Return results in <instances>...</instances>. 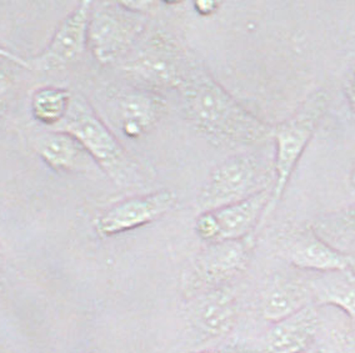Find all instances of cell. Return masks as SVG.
<instances>
[{
  "label": "cell",
  "mask_w": 355,
  "mask_h": 353,
  "mask_svg": "<svg viewBox=\"0 0 355 353\" xmlns=\"http://www.w3.org/2000/svg\"><path fill=\"white\" fill-rule=\"evenodd\" d=\"M327 107L328 95L323 90H318L305 99L289 119L273 127V138L275 139L274 183L266 217L284 194L299 160L327 111Z\"/></svg>",
  "instance_id": "cell-3"
},
{
  "label": "cell",
  "mask_w": 355,
  "mask_h": 353,
  "mask_svg": "<svg viewBox=\"0 0 355 353\" xmlns=\"http://www.w3.org/2000/svg\"><path fill=\"white\" fill-rule=\"evenodd\" d=\"M311 303L314 302L308 282L277 278L263 292L260 311L266 321L274 323L297 314Z\"/></svg>",
  "instance_id": "cell-15"
},
{
  "label": "cell",
  "mask_w": 355,
  "mask_h": 353,
  "mask_svg": "<svg viewBox=\"0 0 355 353\" xmlns=\"http://www.w3.org/2000/svg\"><path fill=\"white\" fill-rule=\"evenodd\" d=\"M177 196L171 190L133 196L107 208L96 220V233L104 237L128 233L162 219L174 208Z\"/></svg>",
  "instance_id": "cell-9"
},
{
  "label": "cell",
  "mask_w": 355,
  "mask_h": 353,
  "mask_svg": "<svg viewBox=\"0 0 355 353\" xmlns=\"http://www.w3.org/2000/svg\"><path fill=\"white\" fill-rule=\"evenodd\" d=\"M272 189L266 188L245 200L228 206L204 211L196 222L198 236L208 244L233 241L254 236L266 219L272 200Z\"/></svg>",
  "instance_id": "cell-7"
},
{
  "label": "cell",
  "mask_w": 355,
  "mask_h": 353,
  "mask_svg": "<svg viewBox=\"0 0 355 353\" xmlns=\"http://www.w3.org/2000/svg\"><path fill=\"white\" fill-rule=\"evenodd\" d=\"M141 30L138 12L121 3H103L92 8L88 48L101 64H112L127 55Z\"/></svg>",
  "instance_id": "cell-6"
},
{
  "label": "cell",
  "mask_w": 355,
  "mask_h": 353,
  "mask_svg": "<svg viewBox=\"0 0 355 353\" xmlns=\"http://www.w3.org/2000/svg\"><path fill=\"white\" fill-rule=\"evenodd\" d=\"M164 111V102L152 89H133L118 98V119L123 134L138 139L148 133Z\"/></svg>",
  "instance_id": "cell-14"
},
{
  "label": "cell",
  "mask_w": 355,
  "mask_h": 353,
  "mask_svg": "<svg viewBox=\"0 0 355 353\" xmlns=\"http://www.w3.org/2000/svg\"><path fill=\"white\" fill-rule=\"evenodd\" d=\"M349 180H350L353 189H355V163L353 165V168H352V171H350V179Z\"/></svg>",
  "instance_id": "cell-25"
},
{
  "label": "cell",
  "mask_w": 355,
  "mask_h": 353,
  "mask_svg": "<svg viewBox=\"0 0 355 353\" xmlns=\"http://www.w3.org/2000/svg\"><path fill=\"white\" fill-rule=\"evenodd\" d=\"M178 89L188 119L210 140L227 145H254L273 136V127L196 65H189Z\"/></svg>",
  "instance_id": "cell-1"
},
{
  "label": "cell",
  "mask_w": 355,
  "mask_h": 353,
  "mask_svg": "<svg viewBox=\"0 0 355 353\" xmlns=\"http://www.w3.org/2000/svg\"><path fill=\"white\" fill-rule=\"evenodd\" d=\"M189 302L191 325L205 338H220L234 328L236 305L225 287L200 295Z\"/></svg>",
  "instance_id": "cell-13"
},
{
  "label": "cell",
  "mask_w": 355,
  "mask_h": 353,
  "mask_svg": "<svg viewBox=\"0 0 355 353\" xmlns=\"http://www.w3.org/2000/svg\"><path fill=\"white\" fill-rule=\"evenodd\" d=\"M188 68L173 44L162 39L150 40L127 65L128 71L144 80L152 90L159 87L179 88Z\"/></svg>",
  "instance_id": "cell-11"
},
{
  "label": "cell",
  "mask_w": 355,
  "mask_h": 353,
  "mask_svg": "<svg viewBox=\"0 0 355 353\" xmlns=\"http://www.w3.org/2000/svg\"><path fill=\"white\" fill-rule=\"evenodd\" d=\"M37 150L45 164L55 171L80 170L93 161L71 135L57 130L39 140Z\"/></svg>",
  "instance_id": "cell-17"
},
{
  "label": "cell",
  "mask_w": 355,
  "mask_h": 353,
  "mask_svg": "<svg viewBox=\"0 0 355 353\" xmlns=\"http://www.w3.org/2000/svg\"><path fill=\"white\" fill-rule=\"evenodd\" d=\"M53 129L71 135L115 183H128L137 176L138 169L125 149L80 96L71 98L65 118Z\"/></svg>",
  "instance_id": "cell-2"
},
{
  "label": "cell",
  "mask_w": 355,
  "mask_h": 353,
  "mask_svg": "<svg viewBox=\"0 0 355 353\" xmlns=\"http://www.w3.org/2000/svg\"><path fill=\"white\" fill-rule=\"evenodd\" d=\"M315 353H355V328L345 325L323 327V321L317 341Z\"/></svg>",
  "instance_id": "cell-20"
},
{
  "label": "cell",
  "mask_w": 355,
  "mask_h": 353,
  "mask_svg": "<svg viewBox=\"0 0 355 353\" xmlns=\"http://www.w3.org/2000/svg\"><path fill=\"white\" fill-rule=\"evenodd\" d=\"M347 96H348L349 104L352 110L355 113V71L350 82H349L348 89H347Z\"/></svg>",
  "instance_id": "cell-24"
},
{
  "label": "cell",
  "mask_w": 355,
  "mask_h": 353,
  "mask_svg": "<svg viewBox=\"0 0 355 353\" xmlns=\"http://www.w3.org/2000/svg\"><path fill=\"white\" fill-rule=\"evenodd\" d=\"M311 227L324 241L343 253L344 248L355 244V203L325 215Z\"/></svg>",
  "instance_id": "cell-18"
},
{
  "label": "cell",
  "mask_w": 355,
  "mask_h": 353,
  "mask_svg": "<svg viewBox=\"0 0 355 353\" xmlns=\"http://www.w3.org/2000/svg\"><path fill=\"white\" fill-rule=\"evenodd\" d=\"M9 63L14 64L6 57H0V107L7 100L8 95L13 89V74L9 68Z\"/></svg>",
  "instance_id": "cell-21"
},
{
  "label": "cell",
  "mask_w": 355,
  "mask_h": 353,
  "mask_svg": "<svg viewBox=\"0 0 355 353\" xmlns=\"http://www.w3.org/2000/svg\"><path fill=\"white\" fill-rule=\"evenodd\" d=\"M71 98L67 89L44 87L35 90L32 96L34 119L48 127H57L68 113Z\"/></svg>",
  "instance_id": "cell-19"
},
{
  "label": "cell",
  "mask_w": 355,
  "mask_h": 353,
  "mask_svg": "<svg viewBox=\"0 0 355 353\" xmlns=\"http://www.w3.org/2000/svg\"><path fill=\"white\" fill-rule=\"evenodd\" d=\"M196 8H197L199 13L207 15V14L213 13L216 8H218V4H216V1H211V0H209V1L200 0V1L196 3Z\"/></svg>",
  "instance_id": "cell-23"
},
{
  "label": "cell",
  "mask_w": 355,
  "mask_h": 353,
  "mask_svg": "<svg viewBox=\"0 0 355 353\" xmlns=\"http://www.w3.org/2000/svg\"><path fill=\"white\" fill-rule=\"evenodd\" d=\"M280 253L291 265L305 271L328 273L352 269V257L324 241L311 226L295 227L284 233Z\"/></svg>",
  "instance_id": "cell-10"
},
{
  "label": "cell",
  "mask_w": 355,
  "mask_h": 353,
  "mask_svg": "<svg viewBox=\"0 0 355 353\" xmlns=\"http://www.w3.org/2000/svg\"><path fill=\"white\" fill-rule=\"evenodd\" d=\"M274 168L253 154H239L224 160L210 172L198 205L204 211L228 206L273 186Z\"/></svg>",
  "instance_id": "cell-4"
},
{
  "label": "cell",
  "mask_w": 355,
  "mask_h": 353,
  "mask_svg": "<svg viewBox=\"0 0 355 353\" xmlns=\"http://www.w3.org/2000/svg\"><path fill=\"white\" fill-rule=\"evenodd\" d=\"M352 270L355 272V260L352 257Z\"/></svg>",
  "instance_id": "cell-26"
},
{
  "label": "cell",
  "mask_w": 355,
  "mask_h": 353,
  "mask_svg": "<svg viewBox=\"0 0 355 353\" xmlns=\"http://www.w3.org/2000/svg\"><path fill=\"white\" fill-rule=\"evenodd\" d=\"M320 326L319 309L311 303L297 314L272 323L264 337L263 352L304 353L314 346Z\"/></svg>",
  "instance_id": "cell-12"
},
{
  "label": "cell",
  "mask_w": 355,
  "mask_h": 353,
  "mask_svg": "<svg viewBox=\"0 0 355 353\" xmlns=\"http://www.w3.org/2000/svg\"><path fill=\"white\" fill-rule=\"evenodd\" d=\"M93 3L82 1L64 18L44 51L26 59L29 70L55 71L76 63L88 48V26Z\"/></svg>",
  "instance_id": "cell-8"
},
{
  "label": "cell",
  "mask_w": 355,
  "mask_h": 353,
  "mask_svg": "<svg viewBox=\"0 0 355 353\" xmlns=\"http://www.w3.org/2000/svg\"><path fill=\"white\" fill-rule=\"evenodd\" d=\"M196 353H219V352H216V351H200V352H196Z\"/></svg>",
  "instance_id": "cell-27"
},
{
  "label": "cell",
  "mask_w": 355,
  "mask_h": 353,
  "mask_svg": "<svg viewBox=\"0 0 355 353\" xmlns=\"http://www.w3.org/2000/svg\"><path fill=\"white\" fill-rule=\"evenodd\" d=\"M254 236L208 244L185 271L182 290L191 301L211 291L224 289L229 281L245 270L253 250Z\"/></svg>",
  "instance_id": "cell-5"
},
{
  "label": "cell",
  "mask_w": 355,
  "mask_h": 353,
  "mask_svg": "<svg viewBox=\"0 0 355 353\" xmlns=\"http://www.w3.org/2000/svg\"><path fill=\"white\" fill-rule=\"evenodd\" d=\"M0 57H6V59H8V60L13 62L14 64L19 65V66H21V68L29 69V68H28V62H26V59H23V57H18L17 54H14L13 51H7V49H4V48H0Z\"/></svg>",
  "instance_id": "cell-22"
},
{
  "label": "cell",
  "mask_w": 355,
  "mask_h": 353,
  "mask_svg": "<svg viewBox=\"0 0 355 353\" xmlns=\"http://www.w3.org/2000/svg\"><path fill=\"white\" fill-rule=\"evenodd\" d=\"M308 284L314 305L336 309L355 323V272L352 269L320 273Z\"/></svg>",
  "instance_id": "cell-16"
}]
</instances>
